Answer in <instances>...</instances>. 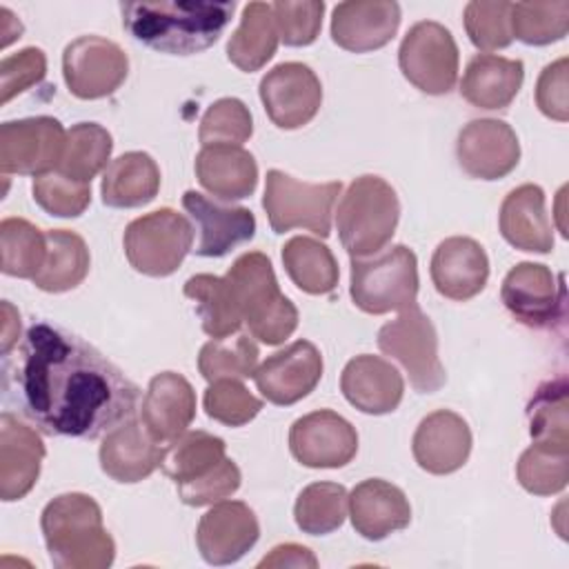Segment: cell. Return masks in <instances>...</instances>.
I'll return each mask as SVG.
<instances>
[{
  "mask_svg": "<svg viewBox=\"0 0 569 569\" xmlns=\"http://www.w3.org/2000/svg\"><path fill=\"white\" fill-rule=\"evenodd\" d=\"M258 345L244 333L236 338H213L200 349L198 369L209 382L220 378L242 380L258 369Z\"/></svg>",
  "mask_w": 569,
  "mask_h": 569,
  "instance_id": "obj_43",
  "label": "cell"
},
{
  "mask_svg": "<svg viewBox=\"0 0 569 569\" xmlns=\"http://www.w3.org/2000/svg\"><path fill=\"white\" fill-rule=\"evenodd\" d=\"M7 385L44 433L87 440L133 418L140 396L96 347L49 322L29 327Z\"/></svg>",
  "mask_w": 569,
  "mask_h": 569,
  "instance_id": "obj_1",
  "label": "cell"
},
{
  "mask_svg": "<svg viewBox=\"0 0 569 569\" xmlns=\"http://www.w3.org/2000/svg\"><path fill=\"white\" fill-rule=\"evenodd\" d=\"M67 131L60 120L49 116L9 120L0 127V169L2 173L44 176L56 171L64 151Z\"/></svg>",
  "mask_w": 569,
  "mask_h": 569,
  "instance_id": "obj_11",
  "label": "cell"
},
{
  "mask_svg": "<svg viewBox=\"0 0 569 569\" xmlns=\"http://www.w3.org/2000/svg\"><path fill=\"white\" fill-rule=\"evenodd\" d=\"M516 476L522 489L533 496H551L567 487L569 480V447L533 442L522 451Z\"/></svg>",
  "mask_w": 569,
  "mask_h": 569,
  "instance_id": "obj_40",
  "label": "cell"
},
{
  "mask_svg": "<svg viewBox=\"0 0 569 569\" xmlns=\"http://www.w3.org/2000/svg\"><path fill=\"white\" fill-rule=\"evenodd\" d=\"M536 104L538 109L558 122H567L569 102H567V58H558L547 64L536 84Z\"/></svg>",
  "mask_w": 569,
  "mask_h": 569,
  "instance_id": "obj_51",
  "label": "cell"
},
{
  "mask_svg": "<svg viewBox=\"0 0 569 569\" xmlns=\"http://www.w3.org/2000/svg\"><path fill=\"white\" fill-rule=\"evenodd\" d=\"M258 567H318V560L307 547L287 542L273 547L271 553L264 556Z\"/></svg>",
  "mask_w": 569,
  "mask_h": 569,
  "instance_id": "obj_52",
  "label": "cell"
},
{
  "mask_svg": "<svg viewBox=\"0 0 569 569\" xmlns=\"http://www.w3.org/2000/svg\"><path fill=\"white\" fill-rule=\"evenodd\" d=\"M224 451L227 445L222 438L200 429L184 431L169 445L162 469L176 485H184L207 476L222 458H227Z\"/></svg>",
  "mask_w": 569,
  "mask_h": 569,
  "instance_id": "obj_37",
  "label": "cell"
},
{
  "mask_svg": "<svg viewBox=\"0 0 569 569\" xmlns=\"http://www.w3.org/2000/svg\"><path fill=\"white\" fill-rule=\"evenodd\" d=\"M522 60H511L496 53H478L465 69L460 93L469 104L478 109L498 111L511 104L522 87Z\"/></svg>",
  "mask_w": 569,
  "mask_h": 569,
  "instance_id": "obj_29",
  "label": "cell"
},
{
  "mask_svg": "<svg viewBox=\"0 0 569 569\" xmlns=\"http://www.w3.org/2000/svg\"><path fill=\"white\" fill-rule=\"evenodd\" d=\"M20 338V316L11 307V302H2V353L7 356L9 349L18 342Z\"/></svg>",
  "mask_w": 569,
  "mask_h": 569,
  "instance_id": "obj_53",
  "label": "cell"
},
{
  "mask_svg": "<svg viewBox=\"0 0 569 569\" xmlns=\"http://www.w3.org/2000/svg\"><path fill=\"white\" fill-rule=\"evenodd\" d=\"M193 418L196 391L191 382L176 371L156 373L140 407V420L151 438L160 445H171L187 431Z\"/></svg>",
  "mask_w": 569,
  "mask_h": 569,
  "instance_id": "obj_20",
  "label": "cell"
},
{
  "mask_svg": "<svg viewBox=\"0 0 569 569\" xmlns=\"http://www.w3.org/2000/svg\"><path fill=\"white\" fill-rule=\"evenodd\" d=\"M500 233L520 251L549 253L553 249L545 191L538 184L527 182L507 193L500 207Z\"/></svg>",
  "mask_w": 569,
  "mask_h": 569,
  "instance_id": "obj_28",
  "label": "cell"
},
{
  "mask_svg": "<svg viewBox=\"0 0 569 569\" xmlns=\"http://www.w3.org/2000/svg\"><path fill=\"white\" fill-rule=\"evenodd\" d=\"M40 527L58 569H104L113 562V538L102 525L98 502L87 493L53 498L42 511Z\"/></svg>",
  "mask_w": 569,
  "mask_h": 569,
  "instance_id": "obj_3",
  "label": "cell"
},
{
  "mask_svg": "<svg viewBox=\"0 0 569 569\" xmlns=\"http://www.w3.org/2000/svg\"><path fill=\"white\" fill-rule=\"evenodd\" d=\"M33 200L51 216L78 218L91 202V184L78 182L60 171H49L33 180Z\"/></svg>",
  "mask_w": 569,
  "mask_h": 569,
  "instance_id": "obj_47",
  "label": "cell"
},
{
  "mask_svg": "<svg viewBox=\"0 0 569 569\" xmlns=\"http://www.w3.org/2000/svg\"><path fill=\"white\" fill-rule=\"evenodd\" d=\"M160 189V169L144 151H127L111 160L102 176V202L113 209L149 204Z\"/></svg>",
  "mask_w": 569,
  "mask_h": 569,
  "instance_id": "obj_31",
  "label": "cell"
},
{
  "mask_svg": "<svg viewBox=\"0 0 569 569\" xmlns=\"http://www.w3.org/2000/svg\"><path fill=\"white\" fill-rule=\"evenodd\" d=\"M278 40L280 36L271 4L249 2L242 9L238 29L227 42V58L240 71H258L273 58Z\"/></svg>",
  "mask_w": 569,
  "mask_h": 569,
  "instance_id": "obj_32",
  "label": "cell"
},
{
  "mask_svg": "<svg viewBox=\"0 0 569 569\" xmlns=\"http://www.w3.org/2000/svg\"><path fill=\"white\" fill-rule=\"evenodd\" d=\"M349 496L338 482L307 485L293 507L296 525L309 536H325L336 531L347 516Z\"/></svg>",
  "mask_w": 569,
  "mask_h": 569,
  "instance_id": "obj_39",
  "label": "cell"
},
{
  "mask_svg": "<svg viewBox=\"0 0 569 569\" xmlns=\"http://www.w3.org/2000/svg\"><path fill=\"white\" fill-rule=\"evenodd\" d=\"M402 76L429 96L449 93L458 80V44L451 31L433 20L416 22L398 49Z\"/></svg>",
  "mask_w": 569,
  "mask_h": 569,
  "instance_id": "obj_10",
  "label": "cell"
},
{
  "mask_svg": "<svg viewBox=\"0 0 569 569\" xmlns=\"http://www.w3.org/2000/svg\"><path fill=\"white\" fill-rule=\"evenodd\" d=\"M47 73V56L38 47H27L0 62V102L38 84Z\"/></svg>",
  "mask_w": 569,
  "mask_h": 569,
  "instance_id": "obj_50",
  "label": "cell"
},
{
  "mask_svg": "<svg viewBox=\"0 0 569 569\" xmlns=\"http://www.w3.org/2000/svg\"><path fill=\"white\" fill-rule=\"evenodd\" d=\"M124 256L144 276H171L193 247V229L176 209L162 207L131 220L124 229Z\"/></svg>",
  "mask_w": 569,
  "mask_h": 569,
  "instance_id": "obj_8",
  "label": "cell"
},
{
  "mask_svg": "<svg viewBox=\"0 0 569 569\" xmlns=\"http://www.w3.org/2000/svg\"><path fill=\"white\" fill-rule=\"evenodd\" d=\"M289 449L305 467L338 469L353 460L358 451V433L340 413L318 409L291 425Z\"/></svg>",
  "mask_w": 569,
  "mask_h": 569,
  "instance_id": "obj_14",
  "label": "cell"
},
{
  "mask_svg": "<svg viewBox=\"0 0 569 569\" xmlns=\"http://www.w3.org/2000/svg\"><path fill=\"white\" fill-rule=\"evenodd\" d=\"M42 438L13 413L0 416V498L13 502L24 498L38 482L44 460Z\"/></svg>",
  "mask_w": 569,
  "mask_h": 569,
  "instance_id": "obj_24",
  "label": "cell"
},
{
  "mask_svg": "<svg viewBox=\"0 0 569 569\" xmlns=\"http://www.w3.org/2000/svg\"><path fill=\"white\" fill-rule=\"evenodd\" d=\"M378 347L405 367L418 393H433L445 385L447 373L438 358V333L416 302L380 327Z\"/></svg>",
  "mask_w": 569,
  "mask_h": 569,
  "instance_id": "obj_9",
  "label": "cell"
},
{
  "mask_svg": "<svg viewBox=\"0 0 569 569\" xmlns=\"http://www.w3.org/2000/svg\"><path fill=\"white\" fill-rule=\"evenodd\" d=\"M353 529L367 540H382L411 522V507L405 491L387 480L369 478L349 496Z\"/></svg>",
  "mask_w": 569,
  "mask_h": 569,
  "instance_id": "obj_27",
  "label": "cell"
},
{
  "mask_svg": "<svg viewBox=\"0 0 569 569\" xmlns=\"http://www.w3.org/2000/svg\"><path fill=\"white\" fill-rule=\"evenodd\" d=\"M569 29V2H511V33L525 44L558 42Z\"/></svg>",
  "mask_w": 569,
  "mask_h": 569,
  "instance_id": "obj_41",
  "label": "cell"
},
{
  "mask_svg": "<svg viewBox=\"0 0 569 569\" xmlns=\"http://www.w3.org/2000/svg\"><path fill=\"white\" fill-rule=\"evenodd\" d=\"M198 182L220 200H242L256 191L258 164L256 158L233 144L202 147L196 156Z\"/></svg>",
  "mask_w": 569,
  "mask_h": 569,
  "instance_id": "obj_30",
  "label": "cell"
},
{
  "mask_svg": "<svg viewBox=\"0 0 569 569\" xmlns=\"http://www.w3.org/2000/svg\"><path fill=\"white\" fill-rule=\"evenodd\" d=\"M167 456L164 445L156 442L136 418L113 427L100 445V467L116 482H140L149 478Z\"/></svg>",
  "mask_w": 569,
  "mask_h": 569,
  "instance_id": "obj_25",
  "label": "cell"
},
{
  "mask_svg": "<svg viewBox=\"0 0 569 569\" xmlns=\"http://www.w3.org/2000/svg\"><path fill=\"white\" fill-rule=\"evenodd\" d=\"M89 249L82 236L69 229L47 231V258L33 284L49 293L76 289L89 273Z\"/></svg>",
  "mask_w": 569,
  "mask_h": 569,
  "instance_id": "obj_33",
  "label": "cell"
},
{
  "mask_svg": "<svg viewBox=\"0 0 569 569\" xmlns=\"http://www.w3.org/2000/svg\"><path fill=\"white\" fill-rule=\"evenodd\" d=\"M322 378L320 349L309 340H296L282 351L269 356L256 371L253 380L262 398L287 407L309 396Z\"/></svg>",
  "mask_w": 569,
  "mask_h": 569,
  "instance_id": "obj_17",
  "label": "cell"
},
{
  "mask_svg": "<svg viewBox=\"0 0 569 569\" xmlns=\"http://www.w3.org/2000/svg\"><path fill=\"white\" fill-rule=\"evenodd\" d=\"M489 278V258L480 242L467 236L445 238L431 256V280L440 296L465 302L478 296Z\"/></svg>",
  "mask_w": 569,
  "mask_h": 569,
  "instance_id": "obj_23",
  "label": "cell"
},
{
  "mask_svg": "<svg viewBox=\"0 0 569 569\" xmlns=\"http://www.w3.org/2000/svg\"><path fill=\"white\" fill-rule=\"evenodd\" d=\"M113 140L104 127L98 122H78L67 131L64 151L56 171L71 180L91 184V178L107 167Z\"/></svg>",
  "mask_w": 569,
  "mask_h": 569,
  "instance_id": "obj_36",
  "label": "cell"
},
{
  "mask_svg": "<svg viewBox=\"0 0 569 569\" xmlns=\"http://www.w3.org/2000/svg\"><path fill=\"white\" fill-rule=\"evenodd\" d=\"M260 536L253 509L240 500L211 507L198 522L196 545L209 565H231L240 560Z\"/></svg>",
  "mask_w": 569,
  "mask_h": 569,
  "instance_id": "obj_18",
  "label": "cell"
},
{
  "mask_svg": "<svg viewBox=\"0 0 569 569\" xmlns=\"http://www.w3.org/2000/svg\"><path fill=\"white\" fill-rule=\"evenodd\" d=\"M340 391L362 413L382 416L393 411L405 393L398 369L385 358L362 353L351 358L340 376Z\"/></svg>",
  "mask_w": 569,
  "mask_h": 569,
  "instance_id": "obj_26",
  "label": "cell"
},
{
  "mask_svg": "<svg viewBox=\"0 0 569 569\" xmlns=\"http://www.w3.org/2000/svg\"><path fill=\"white\" fill-rule=\"evenodd\" d=\"M184 211L193 218L200 240L196 253L204 258H222L236 247L249 242L256 233V218L247 207L220 204L189 189L182 196Z\"/></svg>",
  "mask_w": 569,
  "mask_h": 569,
  "instance_id": "obj_19",
  "label": "cell"
},
{
  "mask_svg": "<svg viewBox=\"0 0 569 569\" xmlns=\"http://www.w3.org/2000/svg\"><path fill=\"white\" fill-rule=\"evenodd\" d=\"M129 73V58L113 40L80 36L64 47L62 76L69 91L80 100L111 96Z\"/></svg>",
  "mask_w": 569,
  "mask_h": 569,
  "instance_id": "obj_12",
  "label": "cell"
},
{
  "mask_svg": "<svg viewBox=\"0 0 569 569\" xmlns=\"http://www.w3.org/2000/svg\"><path fill=\"white\" fill-rule=\"evenodd\" d=\"M456 156L467 176L498 180L516 169L520 160V142L505 120L478 118L460 129Z\"/></svg>",
  "mask_w": 569,
  "mask_h": 569,
  "instance_id": "obj_16",
  "label": "cell"
},
{
  "mask_svg": "<svg viewBox=\"0 0 569 569\" xmlns=\"http://www.w3.org/2000/svg\"><path fill=\"white\" fill-rule=\"evenodd\" d=\"M533 442L569 447V398L565 378L545 382L529 402Z\"/></svg>",
  "mask_w": 569,
  "mask_h": 569,
  "instance_id": "obj_42",
  "label": "cell"
},
{
  "mask_svg": "<svg viewBox=\"0 0 569 569\" xmlns=\"http://www.w3.org/2000/svg\"><path fill=\"white\" fill-rule=\"evenodd\" d=\"M465 29L480 51H496L511 44V2L473 0L465 7Z\"/></svg>",
  "mask_w": 569,
  "mask_h": 569,
  "instance_id": "obj_45",
  "label": "cell"
},
{
  "mask_svg": "<svg viewBox=\"0 0 569 569\" xmlns=\"http://www.w3.org/2000/svg\"><path fill=\"white\" fill-rule=\"evenodd\" d=\"M236 2H122V24L142 44L169 53L191 56L218 42L233 16Z\"/></svg>",
  "mask_w": 569,
  "mask_h": 569,
  "instance_id": "obj_2",
  "label": "cell"
},
{
  "mask_svg": "<svg viewBox=\"0 0 569 569\" xmlns=\"http://www.w3.org/2000/svg\"><path fill=\"white\" fill-rule=\"evenodd\" d=\"M500 298L507 311L531 329L551 327L562 313V278L540 262H518L502 280Z\"/></svg>",
  "mask_w": 569,
  "mask_h": 569,
  "instance_id": "obj_15",
  "label": "cell"
},
{
  "mask_svg": "<svg viewBox=\"0 0 569 569\" xmlns=\"http://www.w3.org/2000/svg\"><path fill=\"white\" fill-rule=\"evenodd\" d=\"M242 322L264 345L284 342L298 327L296 305L280 291L271 260L262 251H247L227 271Z\"/></svg>",
  "mask_w": 569,
  "mask_h": 569,
  "instance_id": "obj_4",
  "label": "cell"
},
{
  "mask_svg": "<svg viewBox=\"0 0 569 569\" xmlns=\"http://www.w3.org/2000/svg\"><path fill=\"white\" fill-rule=\"evenodd\" d=\"M400 27V4L391 0L340 2L331 13V38L338 47L367 53L385 47Z\"/></svg>",
  "mask_w": 569,
  "mask_h": 569,
  "instance_id": "obj_21",
  "label": "cell"
},
{
  "mask_svg": "<svg viewBox=\"0 0 569 569\" xmlns=\"http://www.w3.org/2000/svg\"><path fill=\"white\" fill-rule=\"evenodd\" d=\"M271 9H273L278 36L287 47H307L318 38L322 27L325 2L280 0V2H273Z\"/></svg>",
  "mask_w": 569,
  "mask_h": 569,
  "instance_id": "obj_48",
  "label": "cell"
},
{
  "mask_svg": "<svg viewBox=\"0 0 569 569\" xmlns=\"http://www.w3.org/2000/svg\"><path fill=\"white\" fill-rule=\"evenodd\" d=\"M253 133V120L247 104L238 98L216 100L200 120L198 138L202 147L233 144L240 147Z\"/></svg>",
  "mask_w": 569,
  "mask_h": 569,
  "instance_id": "obj_44",
  "label": "cell"
},
{
  "mask_svg": "<svg viewBox=\"0 0 569 569\" xmlns=\"http://www.w3.org/2000/svg\"><path fill=\"white\" fill-rule=\"evenodd\" d=\"M260 100L280 129H300L313 120L322 102V84L305 62H280L260 80Z\"/></svg>",
  "mask_w": 569,
  "mask_h": 569,
  "instance_id": "obj_13",
  "label": "cell"
},
{
  "mask_svg": "<svg viewBox=\"0 0 569 569\" xmlns=\"http://www.w3.org/2000/svg\"><path fill=\"white\" fill-rule=\"evenodd\" d=\"M202 402H204L207 416L227 427H242L249 420H253L262 409V400L256 398L236 378L213 380L207 387Z\"/></svg>",
  "mask_w": 569,
  "mask_h": 569,
  "instance_id": "obj_46",
  "label": "cell"
},
{
  "mask_svg": "<svg viewBox=\"0 0 569 569\" xmlns=\"http://www.w3.org/2000/svg\"><path fill=\"white\" fill-rule=\"evenodd\" d=\"M411 449L420 469L436 476L453 473L471 453V429L456 411L438 409L420 420Z\"/></svg>",
  "mask_w": 569,
  "mask_h": 569,
  "instance_id": "obj_22",
  "label": "cell"
},
{
  "mask_svg": "<svg viewBox=\"0 0 569 569\" xmlns=\"http://www.w3.org/2000/svg\"><path fill=\"white\" fill-rule=\"evenodd\" d=\"M0 267L13 278H36L47 258V233L24 218L0 222Z\"/></svg>",
  "mask_w": 569,
  "mask_h": 569,
  "instance_id": "obj_38",
  "label": "cell"
},
{
  "mask_svg": "<svg viewBox=\"0 0 569 569\" xmlns=\"http://www.w3.org/2000/svg\"><path fill=\"white\" fill-rule=\"evenodd\" d=\"M240 469L233 460L222 458L207 476L184 482V485H176L178 487V496L184 505L189 507H204V505H213L220 502L224 498H229L231 493L238 491L240 487Z\"/></svg>",
  "mask_w": 569,
  "mask_h": 569,
  "instance_id": "obj_49",
  "label": "cell"
},
{
  "mask_svg": "<svg viewBox=\"0 0 569 569\" xmlns=\"http://www.w3.org/2000/svg\"><path fill=\"white\" fill-rule=\"evenodd\" d=\"M400 218L396 189L380 176H358L340 198L336 227L351 258L376 256L393 238Z\"/></svg>",
  "mask_w": 569,
  "mask_h": 569,
  "instance_id": "obj_5",
  "label": "cell"
},
{
  "mask_svg": "<svg viewBox=\"0 0 569 569\" xmlns=\"http://www.w3.org/2000/svg\"><path fill=\"white\" fill-rule=\"evenodd\" d=\"M340 191V180L313 184L300 182L280 169H269L262 207L276 233L309 229L316 236L327 238L331 233V213Z\"/></svg>",
  "mask_w": 569,
  "mask_h": 569,
  "instance_id": "obj_7",
  "label": "cell"
},
{
  "mask_svg": "<svg viewBox=\"0 0 569 569\" xmlns=\"http://www.w3.org/2000/svg\"><path fill=\"white\" fill-rule=\"evenodd\" d=\"M351 300L365 313L402 311L418 296V260L405 244H393L371 258H351Z\"/></svg>",
  "mask_w": 569,
  "mask_h": 569,
  "instance_id": "obj_6",
  "label": "cell"
},
{
  "mask_svg": "<svg viewBox=\"0 0 569 569\" xmlns=\"http://www.w3.org/2000/svg\"><path fill=\"white\" fill-rule=\"evenodd\" d=\"M184 296L196 302L207 336L227 338L240 329L242 316L227 278L196 273L184 282Z\"/></svg>",
  "mask_w": 569,
  "mask_h": 569,
  "instance_id": "obj_35",
  "label": "cell"
},
{
  "mask_svg": "<svg viewBox=\"0 0 569 569\" xmlns=\"http://www.w3.org/2000/svg\"><path fill=\"white\" fill-rule=\"evenodd\" d=\"M282 264L298 289L311 296L331 293L338 284V262L327 244L309 236H293L282 247Z\"/></svg>",
  "mask_w": 569,
  "mask_h": 569,
  "instance_id": "obj_34",
  "label": "cell"
}]
</instances>
